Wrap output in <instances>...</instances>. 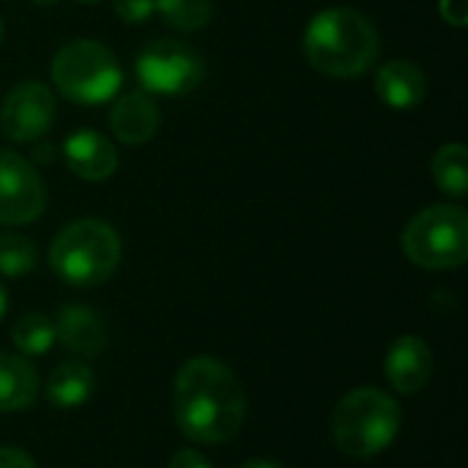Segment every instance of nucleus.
I'll return each instance as SVG.
<instances>
[{"instance_id":"29","label":"nucleus","mask_w":468,"mask_h":468,"mask_svg":"<svg viewBox=\"0 0 468 468\" xmlns=\"http://www.w3.org/2000/svg\"><path fill=\"white\" fill-rule=\"evenodd\" d=\"M80 3H99V0H80Z\"/></svg>"},{"instance_id":"3","label":"nucleus","mask_w":468,"mask_h":468,"mask_svg":"<svg viewBox=\"0 0 468 468\" xmlns=\"http://www.w3.org/2000/svg\"><path fill=\"white\" fill-rule=\"evenodd\" d=\"M118 263L121 239L101 219H80L66 225L49 247L52 271L74 288H93L107 282Z\"/></svg>"},{"instance_id":"25","label":"nucleus","mask_w":468,"mask_h":468,"mask_svg":"<svg viewBox=\"0 0 468 468\" xmlns=\"http://www.w3.org/2000/svg\"><path fill=\"white\" fill-rule=\"evenodd\" d=\"M239 468H285V466H280V463H274V461H247V463H241Z\"/></svg>"},{"instance_id":"13","label":"nucleus","mask_w":468,"mask_h":468,"mask_svg":"<svg viewBox=\"0 0 468 468\" xmlns=\"http://www.w3.org/2000/svg\"><path fill=\"white\" fill-rule=\"evenodd\" d=\"M376 93L392 110H414L428 93V80L417 63L389 60L376 71Z\"/></svg>"},{"instance_id":"8","label":"nucleus","mask_w":468,"mask_h":468,"mask_svg":"<svg viewBox=\"0 0 468 468\" xmlns=\"http://www.w3.org/2000/svg\"><path fill=\"white\" fill-rule=\"evenodd\" d=\"M47 189L19 154L0 148V225H27L44 214Z\"/></svg>"},{"instance_id":"27","label":"nucleus","mask_w":468,"mask_h":468,"mask_svg":"<svg viewBox=\"0 0 468 468\" xmlns=\"http://www.w3.org/2000/svg\"><path fill=\"white\" fill-rule=\"evenodd\" d=\"M36 5H55V3H60V0H33Z\"/></svg>"},{"instance_id":"10","label":"nucleus","mask_w":468,"mask_h":468,"mask_svg":"<svg viewBox=\"0 0 468 468\" xmlns=\"http://www.w3.org/2000/svg\"><path fill=\"white\" fill-rule=\"evenodd\" d=\"M387 378L403 395H417L428 387L433 373V354L425 340L403 335L387 354Z\"/></svg>"},{"instance_id":"21","label":"nucleus","mask_w":468,"mask_h":468,"mask_svg":"<svg viewBox=\"0 0 468 468\" xmlns=\"http://www.w3.org/2000/svg\"><path fill=\"white\" fill-rule=\"evenodd\" d=\"M115 14L126 25H143L156 14V0H115Z\"/></svg>"},{"instance_id":"11","label":"nucleus","mask_w":468,"mask_h":468,"mask_svg":"<svg viewBox=\"0 0 468 468\" xmlns=\"http://www.w3.org/2000/svg\"><path fill=\"white\" fill-rule=\"evenodd\" d=\"M63 156L69 170L82 181H107L118 167L115 145L93 129H80L69 134L63 143Z\"/></svg>"},{"instance_id":"16","label":"nucleus","mask_w":468,"mask_h":468,"mask_svg":"<svg viewBox=\"0 0 468 468\" xmlns=\"http://www.w3.org/2000/svg\"><path fill=\"white\" fill-rule=\"evenodd\" d=\"M38 398V376L22 356L0 354V411H25Z\"/></svg>"},{"instance_id":"24","label":"nucleus","mask_w":468,"mask_h":468,"mask_svg":"<svg viewBox=\"0 0 468 468\" xmlns=\"http://www.w3.org/2000/svg\"><path fill=\"white\" fill-rule=\"evenodd\" d=\"M0 468H36V463L16 447H0Z\"/></svg>"},{"instance_id":"28","label":"nucleus","mask_w":468,"mask_h":468,"mask_svg":"<svg viewBox=\"0 0 468 468\" xmlns=\"http://www.w3.org/2000/svg\"><path fill=\"white\" fill-rule=\"evenodd\" d=\"M0 41H3V19H0Z\"/></svg>"},{"instance_id":"14","label":"nucleus","mask_w":468,"mask_h":468,"mask_svg":"<svg viewBox=\"0 0 468 468\" xmlns=\"http://www.w3.org/2000/svg\"><path fill=\"white\" fill-rule=\"evenodd\" d=\"M110 129L123 145H143L159 129V110L148 93H123L110 110Z\"/></svg>"},{"instance_id":"20","label":"nucleus","mask_w":468,"mask_h":468,"mask_svg":"<svg viewBox=\"0 0 468 468\" xmlns=\"http://www.w3.org/2000/svg\"><path fill=\"white\" fill-rule=\"evenodd\" d=\"M156 11L176 30H200L211 22V0H156Z\"/></svg>"},{"instance_id":"15","label":"nucleus","mask_w":468,"mask_h":468,"mask_svg":"<svg viewBox=\"0 0 468 468\" xmlns=\"http://www.w3.org/2000/svg\"><path fill=\"white\" fill-rule=\"evenodd\" d=\"M96 389V378L93 370L85 362H63L52 370L49 381H47V400L55 409H80L90 400Z\"/></svg>"},{"instance_id":"17","label":"nucleus","mask_w":468,"mask_h":468,"mask_svg":"<svg viewBox=\"0 0 468 468\" xmlns=\"http://www.w3.org/2000/svg\"><path fill=\"white\" fill-rule=\"evenodd\" d=\"M433 181L441 192L463 197L468 189V151L461 143L441 145L433 156Z\"/></svg>"},{"instance_id":"18","label":"nucleus","mask_w":468,"mask_h":468,"mask_svg":"<svg viewBox=\"0 0 468 468\" xmlns=\"http://www.w3.org/2000/svg\"><path fill=\"white\" fill-rule=\"evenodd\" d=\"M11 340L25 356H41L55 343V324L44 313H27L14 324Z\"/></svg>"},{"instance_id":"5","label":"nucleus","mask_w":468,"mask_h":468,"mask_svg":"<svg viewBox=\"0 0 468 468\" xmlns=\"http://www.w3.org/2000/svg\"><path fill=\"white\" fill-rule=\"evenodd\" d=\"M52 82L55 88L77 104H101L110 101L121 88V66L115 55L90 38H77L63 44L52 58Z\"/></svg>"},{"instance_id":"6","label":"nucleus","mask_w":468,"mask_h":468,"mask_svg":"<svg viewBox=\"0 0 468 468\" xmlns=\"http://www.w3.org/2000/svg\"><path fill=\"white\" fill-rule=\"evenodd\" d=\"M403 252L420 269H458L468 258V214L461 206H431L403 230Z\"/></svg>"},{"instance_id":"12","label":"nucleus","mask_w":468,"mask_h":468,"mask_svg":"<svg viewBox=\"0 0 468 468\" xmlns=\"http://www.w3.org/2000/svg\"><path fill=\"white\" fill-rule=\"evenodd\" d=\"M55 340L80 356H96L107 346V324L85 304H66L55 318Z\"/></svg>"},{"instance_id":"22","label":"nucleus","mask_w":468,"mask_h":468,"mask_svg":"<svg viewBox=\"0 0 468 468\" xmlns=\"http://www.w3.org/2000/svg\"><path fill=\"white\" fill-rule=\"evenodd\" d=\"M439 14L444 16V22L463 27L468 22V0H439Z\"/></svg>"},{"instance_id":"4","label":"nucleus","mask_w":468,"mask_h":468,"mask_svg":"<svg viewBox=\"0 0 468 468\" xmlns=\"http://www.w3.org/2000/svg\"><path fill=\"white\" fill-rule=\"evenodd\" d=\"M400 420L398 400L384 389H354L335 409L332 439L351 458H373L395 441Z\"/></svg>"},{"instance_id":"9","label":"nucleus","mask_w":468,"mask_h":468,"mask_svg":"<svg viewBox=\"0 0 468 468\" xmlns=\"http://www.w3.org/2000/svg\"><path fill=\"white\" fill-rule=\"evenodd\" d=\"M55 123V96L44 82H19L0 104V129L14 143H36Z\"/></svg>"},{"instance_id":"2","label":"nucleus","mask_w":468,"mask_h":468,"mask_svg":"<svg viewBox=\"0 0 468 468\" xmlns=\"http://www.w3.org/2000/svg\"><path fill=\"white\" fill-rule=\"evenodd\" d=\"M381 52L376 25L354 8H324L304 30V55L326 77H359Z\"/></svg>"},{"instance_id":"26","label":"nucleus","mask_w":468,"mask_h":468,"mask_svg":"<svg viewBox=\"0 0 468 468\" xmlns=\"http://www.w3.org/2000/svg\"><path fill=\"white\" fill-rule=\"evenodd\" d=\"M5 307H8V296H5V288H3V282H0V321H3V315H5Z\"/></svg>"},{"instance_id":"1","label":"nucleus","mask_w":468,"mask_h":468,"mask_svg":"<svg viewBox=\"0 0 468 468\" xmlns=\"http://www.w3.org/2000/svg\"><path fill=\"white\" fill-rule=\"evenodd\" d=\"M173 411L181 433L197 444H225L247 420V395L239 376L214 356L181 365L173 387Z\"/></svg>"},{"instance_id":"23","label":"nucleus","mask_w":468,"mask_h":468,"mask_svg":"<svg viewBox=\"0 0 468 468\" xmlns=\"http://www.w3.org/2000/svg\"><path fill=\"white\" fill-rule=\"evenodd\" d=\"M167 468H214L208 461H206V455H200L197 450H178L173 458H170V463Z\"/></svg>"},{"instance_id":"7","label":"nucleus","mask_w":468,"mask_h":468,"mask_svg":"<svg viewBox=\"0 0 468 468\" xmlns=\"http://www.w3.org/2000/svg\"><path fill=\"white\" fill-rule=\"evenodd\" d=\"M134 71L145 90L181 96L203 82L206 63L189 44L176 38H156L137 55Z\"/></svg>"},{"instance_id":"19","label":"nucleus","mask_w":468,"mask_h":468,"mask_svg":"<svg viewBox=\"0 0 468 468\" xmlns=\"http://www.w3.org/2000/svg\"><path fill=\"white\" fill-rule=\"evenodd\" d=\"M38 255L36 244L19 233L0 236V274L3 277H25L36 269Z\"/></svg>"}]
</instances>
